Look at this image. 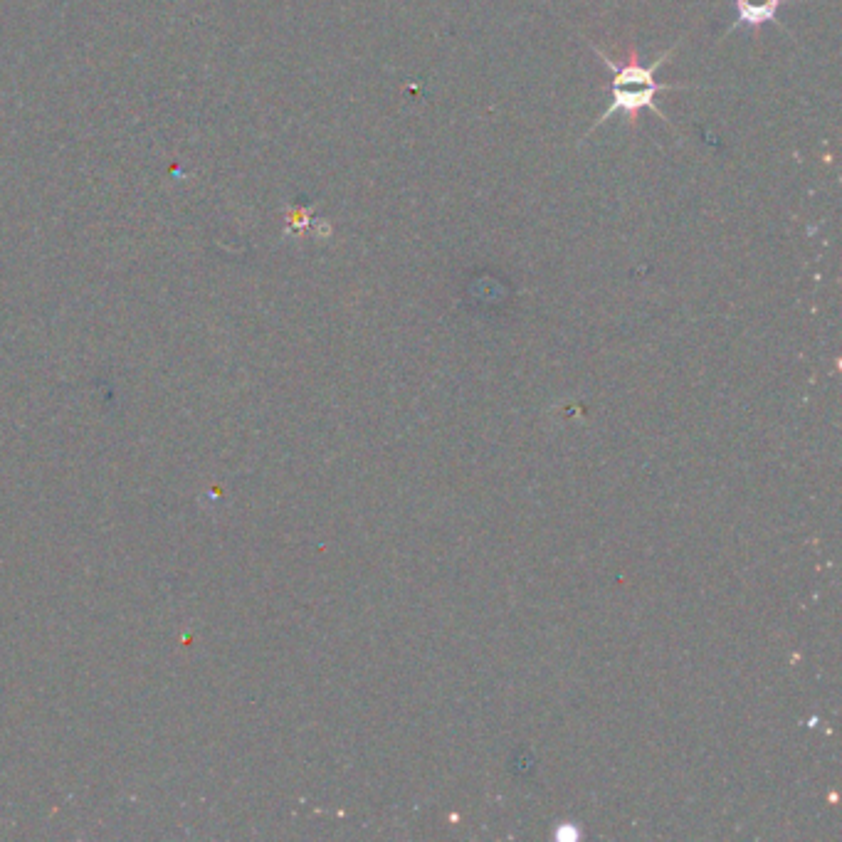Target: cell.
Segmentation results:
<instances>
[{
	"mask_svg": "<svg viewBox=\"0 0 842 842\" xmlns=\"http://www.w3.org/2000/svg\"><path fill=\"white\" fill-rule=\"evenodd\" d=\"M783 5H786V0H734L736 20H734V25H731V30L744 25V28L759 33L766 23H773L781 28V23H778V13H781Z\"/></svg>",
	"mask_w": 842,
	"mask_h": 842,
	"instance_id": "2",
	"label": "cell"
},
{
	"mask_svg": "<svg viewBox=\"0 0 842 842\" xmlns=\"http://www.w3.org/2000/svg\"><path fill=\"white\" fill-rule=\"evenodd\" d=\"M588 47L596 52L598 60L603 62L605 70L613 75V84H610V104L605 107V112L601 114V117L593 121V126L586 131L583 141H586L588 136H591L593 131L598 129V126H603L610 117H615V114H625V117H628V126L633 131H635V126H638L640 112H645V109L655 112L657 117L665 121V124L672 126L670 117H667V114L662 112L660 107H657V102H655L657 94H660V92H682V89H702V87H694V84H665V82L655 80V72L660 70V67L665 65L667 60H670L672 52L680 47V42H675L670 50L662 52V55L657 57L655 62H650V65L640 62L638 50H635V47H630V55L625 62H615L613 57L608 55V52L601 50V47L596 45V42H588Z\"/></svg>",
	"mask_w": 842,
	"mask_h": 842,
	"instance_id": "1",
	"label": "cell"
}]
</instances>
